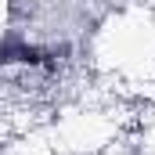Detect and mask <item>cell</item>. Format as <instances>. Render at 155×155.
Returning <instances> with one entry per match:
<instances>
[{
	"label": "cell",
	"mask_w": 155,
	"mask_h": 155,
	"mask_svg": "<svg viewBox=\"0 0 155 155\" xmlns=\"http://www.w3.org/2000/svg\"><path fill=\"white\" fill-rule=\"evenodd\" d=\"M18 61L40 65V61H47V51L33 47V43H4L0 47V65H18Z\"/></svg>",
	"instance_id": "cell-1"
}]
</instances>
